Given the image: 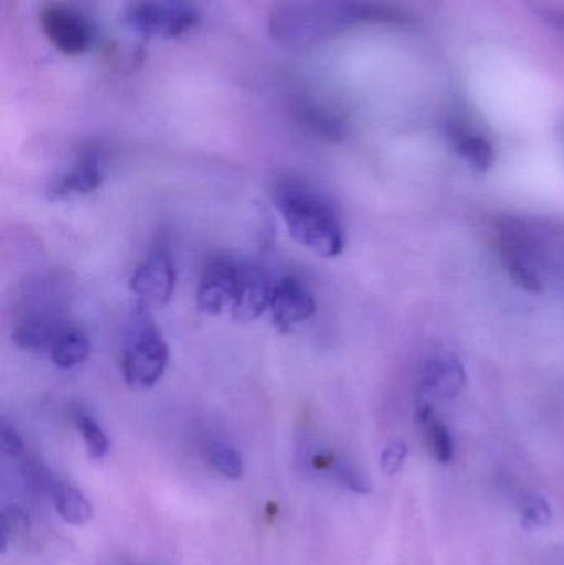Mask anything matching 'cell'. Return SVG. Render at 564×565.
<instances>
[{"label": "cell", "instance_id": "obj_24", "mask_svg": "<svg viewBox=\"0 0 564 565\" xmlns=\"http://www.w3.org/2000/svg\"><path fill=\"white\" fill-rule=\"evenodd\" d=\"M407 457V447L401 441H393L381 455V468L386 475H396L403 468Z\"/></svg>", "mask_w": 564, "mask_h": 565}, {"label": "cell", "instance_id": "obj_17", "mask_svg": "<svg viewBox=\"0 0 564 565\" xmlns=\"http://www.w3.org/2000/svg\"><path fill=\"white\" fill-rule=\"evenodd\" d=\"M52 497L56 513L66 524L85 526L92 521L93 513H95L92 503L75 487H70L66 483H53Z\"/></svg>", "mask_w": 564, "mask_h": 565}, {"label": "cell", "instance_id": "obj_2", "mask_svg": "<svg viewBox=\"0 0 564 565\" xmlns=\"http://www.w3.org/2000/svg\"><path fill=\"white\" fill-rule=\"evenodd\" d=\"M272 198L288 232L301 247L321 258L343 254L347 245L343 224L327 195L301 179L287 178L275 184Z\"/></svg>", "mask_w": 564, "mask_h": 565}, {"label": "cell", "instance_id": "obj_12", "mask_svg": "<svg viewBox=\"0 0 564 565\" xmlns=\"http://www.w3.org/2000/svg\"><path fill=\"white\" fill-rule=\"evenodd\" d=\"M464 384H466V371L459 359H433L424 369L423 387L430 394L454 397Z\"/></svg>", "mask_w": 564, "mask_h": 565}, {"label": "cell", "instance_id": "obj_11", "mask_svg": "<svg viewBox=\"0 0 564 565\" xmlns=\"http://www.w3.org/2000/svg\"><path fill=\"white\" fill-rule=\"evenodd\" d=\"M68 322L58 315L46 311L29 312L23 316L12 331V341L25 351L50 352L56 335Z\"/></svg>", "mask_w": 564, "mask_h": 565}, {"label": "cell", "instance_id": "obj_10", "mask_svg": "<svg viewBox=\"0 0 564 565\" xmlns=\"http://www.w3.org/2000/svg\"><path fill=\"white\" fill-rule=\"evenodd\" d=\"M272 288L267 275L254 265L242 264L241 291L232 306V319L251 322L260 318L270 305Z\"/></svg>", "mask_w": 564, "mask_h": 565}, {"label": "cell", "instance_id": "obj_1", "mask_svg": "<svg viewBox=\"0 0 564 565\" xmlns=\"http://www.w3.org/2000/svg\"><path fill=\"white\" fill-rule=\"evenodd\" d=\"M413 17L383 0H281L268 13V35L287 49H308L357 26L406 25Z\"/></svg>", "mask_w": 564, "mask_h": 565}, {"label": "cell", "instance_id": "obj_3", "mask_svg": "<svg viewBox=\"0 0 564 565\" xmlns=\"http://www.w3.org/2000/svg\"><path fill=\"white\" fill-rule=\"evenodd\" d=\"M169 362V345L146 306L138 305L121 354V374L129 388L155 387Z\"/></svg>", "mask_w": 564, "mask_h": 565}, {"label": "cell", "instance_id": "obj_7", "mask_svg": "<svg viewBox=\"0 0 564 565\" xmlns=\"http://www.w3.org/2000/svg\"><path fill=\"white\" fill-rule=\"evenodd\" d=\"M242 264L231 258H211L202 267L199 278L198 309L205 315H221L224 309L234 306L241 291Z\"/></svg>", "mask_w": 564, "mask_h": 565}, {"label": "cell", "instance_id": "obj_6", "mask_svg": "<svg viewBox=\"0 0 564 565\" xmlns=\"http://www.w3.org/2000/svg\"><path fill=\"white\" fill-rule=\"evenodd\" d=\"M39 25L50 45L63 55H83L92 46V26L83 19V15L65 3H45L40 9Z\"/></svg>", "mask_w": 564, "mask_h": 565}, {"label": "cell", "instance_id": "obj_26", "mask_svg": "<svg viewBox=\"0 0 564 565\" xmlns=\"http://www.w3.org/2000/svg\"><path fill=\"white\" fill-rule=\"evenodd\" d=\"M556 22L563 23L564 26V15H560L558 19H556Z\"/></svg>", "mask_w": 564, "mask_h": 565}, {"label": "cell", "instance_id": "obj_5", "mask_svg": "<svg viewBox=\"0 0 564 565\" xmlns=\"http://www.w3.org/2000/svg\"><path fill=\"white\" fill-rule=\"evenodd\" d=\"M129 288L138 296L139 305L161 308L171 301L175 288V268L168 241L159 238L148 257L136 267Z\"/></svg>", "mask_w": 564, "mask_h": 565}, {"label": "cell", "instance_id": "obj_8", "mask_svg": "<svg viewBox=\"0 0 564 565\" xmlns=\"http://www.w3.org/2000/svg\"><path fill=\"white\" fill-rule=\"evenodd\" d=\"M272 321L280 332H290L295 326L310 319L317 311L313 292L297 277H284L272 288Z\"/></svg>", "mask_w": 564, "mask_h": 565}, {"label": "cell", "instance_id": "obj_22", "mask_svg": "<svg viewBox=\"0 0 564 565\" xmlns=\"http://www.w3.org/2000/svg\"><path fill=\"white\" fill-rule=\"evenodd\" d=\"M552 520V508L540 494H530L522 503V524L526 530L545 527Z\"/></svg>", "mask_w": 564, "mask_h": 565}, {"label": "cell", "instance_id": "obj_14", "mask_svg": "<svg viewBox=\"0 0 564 565\" xmlns=\"http://www.w3.org/2000/svg\"><path fill=\"white\" fill-rule=\"evenodd\" d=\"M449 135L456 151L476 171L487 172L492 168L493 162H496V149L490 145L489 139L483 138L482 135L472 131V129L462 128L459 125L450 126Z\"/></svg>", "mask_w": 564, "mask_h": 565}, {"label": "cell", "instance_id": "obj_20", "mask_svg": "<svg viewBox=\"0 0 564 565\" xmlns=\"http://www.w3.org/2000/svg\"><path fill=\"white\" fill-rule=\"evenodd\" d=\"M315 465L318 468L330 470L333 477L343 484L348 490L358 494L371 493V483L368 478L358 470L350 461L341 460V458L333 457V455H318L315 458Z\"/></svg>", "mask_w": 564, "mask_h": 565}, {"label": "cell", "instance_id": "obj_16", "mask_svg": "<svg viewBox=\"0 0 564 565\" xmlns=\"http://www.w3.org/2000/svg\"><path fill=\"white\" fill-rule=\"evenodd\" d=\"M295 118L308 131L327 141H340L344 136V125L330 109L320 103L300 102L295 106Z\"/></svg>", "mask_w": 564, "mask_h": 565}, {"label": "cell", "instance_id": "obj_15", "mask_svg": "<svg viewBox=\"0 0 564 565\" xmlns=\"http://www.w3.org/2000/svg\"><path fill=\"white\" fill-rule=\"evenodd\" d=\"M89 351L92 344L86 332L78 326L66 324L56 335L49 354L56 367L73 369L88 359Z\"/></svg>", "mask_w": 564, "mask_h": 565}, {"label": "cell", "instance_id": "obj_21", "mask_svg": "<svg viewBox=\"0 0 564 565\" xmlns=\"http://www.w3.org/2000/svg\"><path fill=\"white\" fill-rule=\"evenodd\" d=\"M209 461L212 467L228 480H238L244 475V460L242 455L232 445L224 441H214L207 448Z\"/></svg>", "mask_w": 564, "mask_h": 565}, {"label": "cell", "instance_id": "obj_23", "mask_svg": "<svg viewBox=\"0 0 564 565\" xmlns=\"http://www.w3.org/2000/svg\"><path fill=\"white\" fill-rule=\"evenodd\" d=\"M30 521L26 514L20 508L10 507L2 514V553H6L7 546L13 537L26 533Z\"/></svg>", "mask_w": 564, "mask_h": 565}, {"label": "cell", "instance_id": "obj_9", "mask_svg": "<svg viewBox=\"0 0 564 565\" xmlns=\"http://www.w3.org/2000/svg\"><path fill=\"white\" fill-rule=\"evenodd\" d=\"M103 181H105V171H103L102 152L95 148L86 149L73 168L50 185L46 195L50 201H65L75 195L96 191L102 188Z\"/></svg>", "mask_w": 564, "mask_h": 565}, {"label": "cell", "instance_id": "obj_19", "mask_svg": "<svg viewBox=\"0 0 564 565\" xmlns=\"http://www.w3.org/2000/svg\"><path fill=\"white\" fill-rule=\"evenodd\" d=\"M70 415H72L73 425L85 441L89 458L96 461L105 460L106 455L109 454V438L99 427L98 422L78 405L72 408Z\"/></svg>", "mask_w": 564, "mask_h": 565}, {"label": "cell", "instance_id": "obj_25", "mask_svg": "<svg viewBox=\"0 0 564 565\" xmlns=\"http://www.w3.org/2000/svg\"><path fill=\"white\" fill-rule=\"evenodd\" d=\"M0 444H2L3 454L9 457H19L25 450V444H23L19 431L10 427L6 420L2 422V428H0Z\"/></svg>", "mask_w": 564, "mask_h": 565}, {"label": "cell", "instance_id": "obj_4", "mask_svg": "<svg viewBox=\"0 0 564 565\" xmlns=\"http://www.w3.org/2000/svg\"><path fill=\"white\" fill-rule=\"evenodd\" d=\"M202 12L194 0H129L123 22L146 36L179 39L198 29Z\"/></svg>", "mask_w": 564, "mask_h": 565}, {"label": "cell", "instance_id": "obj_13", "mask_svg": "<svg viewBox=\"0 0 564 565\" xmlns=\"http://www.w3.org/2000/svg\"><path fill=\"white\" fill-rule=\"evenodd\" d=\"M519 244V238L515 235L506 234L500 238L499 248L503 265L520 288L529 292H542L543 282Z\"/></svg>", "mask_w": 564, "mask_h": 565}, {"label": "cell", "instance_id": "obj_18", "mask_svg": "<svg viewBox=\"0 0 564 565\" xmlns=\"http://www.w3.org/2000/svg\"><path fill=\"white\" fill-rule=\"evenodd\" d=\"M417 415L434 457L439 463H449L454 458V440L449 428L440 418H437L429 404L421 405Z\"/></svg>", "mask_w": 564, "mask_h": 565}]
</instances>
